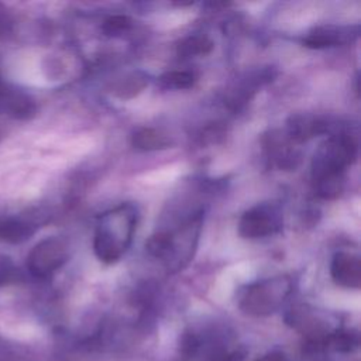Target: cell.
Wrapping results in <instances>:
<instances>
[{
	"label": "cell",
	"mask_w": 361,
	"mask_h": 361,
	"mask_svg": "<svg viewBox=\"0 0 361 361\" xmlns=\"http://www.w3.org/2000/svg\"><path fill=\"white\" fill-rule=\"evenodd\" d=\"M137 220V209L131 203H121L99 217L93 238V251L99 261L114 264L124 255L133 241Z\"/></svg>",
	"instance_id": "cell-1"
},
{
	"label": "cell",
	"mask_w": 361,
	"mask_h": 361,
	"mask_svg": "<svg viewBox=\"0 0 361 361\" xmlns=\"http://www.w3.org/2000/svg\"><path fill=\"white\" fill-rule=\"evenodd\" d=\"M358 142L347 131L331 134L316 151L312 161V179L344 176L345 168L357 159Z\"/></svg>",
	"instance_id": "cell-2"
},
{
	"label": "cell",
	"mask_w": 361,
	"mask_h": 361,
	"mask_svg": "<svg viewBox=\"0 0 361 361\" xmlns=\"http://www.w3.org/2000/svg\"><path fill=\"white\" fill-rule=\"evenodd\" d=\"M292 279L288 275H278L247 285L240 296V306L252 314L274 312L290 293Z\"/></svg>",
	"instance_id": "cell-3"
},
{
	"label": "cell",
	"mask_w": 361,
	"mask_h": 361,
	"mask_svg": "<svg viewBox=\"0 0 361 361\" xmlns=\"http://www.w3.org/2000/svg\"><path fill=\"white\" fill-rule=\"evenodd\" d=\"M68 261V245L56 237L39 241L28 254L27 265L31 274L39 278L49 276Z\"/></svg>",
	"instance_id": "cell-4"
},
{
	"label": "cell",
	"mask_w": 361,
	"mask_h": 361,
	"mask_svg": "<svg viewBox=\"0 0 361 361\" xmlns=\"http://www.w3.org/2000/svg\"><path fill=\"white\" fill-rule=\"evenodd\" d=\"M281 228V214L274 206L261 204L247 210L238 221V233L243 238L257 240L268 237Z\"/></svg>",
	"instance_id": "cell-5"
},
{
	"label": "cell",
	"mask_w": 361,
	"mask_h": 361,
	"mask_svg": "<svg viewBox=\"0 0 361 361\" xmlns=\"http://www.w3.org/2000/svg\"><path fill=\"white\" fill-rule=\"evenodd\" d=\"M285 131L272 130L264 137V148L268 159L279 169H295L300 162V152Z\"/></svg>",
	"instance_id": "cell-6"
},
{
	"label": "cell",
	"mask_w": 361,
	"mask_h": 361,
	"mask_svg": "<svg viewBox=\"0 0 361 361\" xmlns=\"http://www.w3.org/2000/svg\"><path fill=\"white\" fill-rule=\"evenodd\" d=\"M358 25H319L312 28L302 39V44L312 49H323L351 42L358 37Z\"/></svg>",
	"instance_id": "cell-7"
},
{
	"label": "cell",
	"mask_w": 361,
	"mask_h": 361,
	"mask_svg": "<svg viewBox=\"0 0 361 361\" xmlns=\"http://www.w3.org/2000/svg\"><path fill=\"white\" fill-rule=\"evenodd\" d=\"M330 274L333 281L340 286L360 288L361 285L360 257L347 251L336 252L331 259Z\"/></svg>",
	"instance_id": "cell-8"
},
{
	"label": "cell",
	"mask_w": 361,
	"mask_h": 361,
	"mask_svg": "<svg viewBox=\"0 0 361 361\" xmlns=\"http://www.w3.org/2000/svg\"><path fill=\"white\" fill-rule=\"evenodd\" d=\"M35 110V102L27 93L8 86L0 78V113L16 118H30Z\"/></svg>",
	"instance_id": "cell-9"
},
{
	"label": "cell",
	"mask_w": 361,
	"mask_h": 361,
	"mask_svg": "<svg viewBox=\"0 0 361 361\" xmlns=\"http://www.w3.org/2000/svg\"><path fill=\"white\" fill-rule=\"evenodd\" d=\"M329 121L314 114H293L288 118L285 133L296 142L302 144L316 135L324 134L329 130Z\"/></svg>",
	"instance_id": "cell-10"
},
{
	"label": "cell",
	"mask_w": 361,
	"mask_h": 361,
	"mask_svg": "<svg viewBox=\"0 0 361 361\" xmlns=\"http://www.w3.org/2000/svg\"><path fill=\"white\" fill-rule=\"evenodd\" d=\"M131 145L140 151H158L169 148L172 145V140L161 130L142 127L131 135Z\"/></svg>",
	"instance_id": "cell-11"
},
{
	"label": "cell",
	"mask_w": 361,
	"mask_h": 361,
	"mask_svg": "<svg viewBox=\"0 0 361 361\" xmlns=\"http://www.w3.org/2000/svg\"><path fill=\"white\" fill-rule=\"evenodd\" d=\"M35 233V226L20 219L0 220V241L17 244L28 240Z\"/></svg>",
	"instance_id": "cell-12"
},
{
	"label": "cell",
	"mask_w": 361,
	"mask_h": 361,
	"mask_svg": "<svg viewBox=\"0 0 361 361\" xmlns=\"http://www.w3.org/2000/svg\"><path fill=\"white\" fill-rule=\"evenodd\" d=\"M213 49V41L204 34H190L182 38L176 45L179 58H193L207 55Z\"/></svg>",
	"instance_id": "cell-13"
},
{
	"label": "cell",
	"mask_w": 361,
	"mask_h": 361,
	"mask_svg": "<svg viewBox=\"0 0 361 361\" xmlns=\"http://www.w3.org/2000/svg\"><path fill=\"white\" fill-rule=\"evenodd\" d=\"M148 80L147 78L140 73H130L126 78L120 79L114 86H113V92L116 96L121 97V99H130L134 97L135 94H138L145 86H147Z\"/></svg>",
	"instance_id": "cell-14"
},
{
	"label": "cell",
	"mask_w": 361,
	"mask_h": 361,
	"mask_svg": "<svg viewBox=\"0 0 361 361\" xmlns=\"http://www.w3.org/2000/svg\"><path fill=\"white\" fill-rule=\"evenodd\" d=\"M195 82H196V75L192 71L173 69L159 76V83L165 89H175V90L189 89L195 85Z\"/></svg>",
	"instance_id": "cell-15"
},
{
	"label": "cell",
	"mask_w": 361,
	"mask_h": 361,
	"mask_svg": "<svg viewBox=\"0 0 361 361\" xmlns=\"http://www.w3.org/2000/svg\"><path fill=\"white\" fill-rule=\"evenodd\" d=\"M133 25V21L130 17L123 14H114L107 17L102 24V31L107 37H118L124 32H127Z\"/></svg>",
	"instance_id": "cell-16"
},
{
	"label": "cell",
	"mask_w": 361,
	"mask_h": 361,
	"mask_svg": "<svg viewBox=\"0 0 361 361\" xmlns=\"http://www.w3.org/2000/svg\"><path fill=\"white\" fill-rule=\"evenodd\" d=\"M7 265H8V262L4 258H1L0 259V278H3V275L7 272Z\"/></svg>",
	"instance_id": "cell-17"
}]
</instances>
